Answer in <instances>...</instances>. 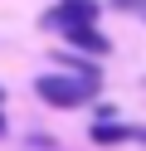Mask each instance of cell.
<instances>
[{
  "label": "cell",
  "mask_w": 146,
  "mask_h": 151,
  "mask_svg": "<svg viewBox=\"0 0 146 151\" xmlns=\"http://www.w3.org/2000/svg\"><path fill=\"white\" fill-rule=\"evenodd\" d=\"M0 137H5V117H0Z\"/></svg>",
  "instance_id": "8992f818"
},
{
  "label": "cell",
  "mask_w": 146,
  "mask_h": 151,
  "mask_svg": "<svg viewBox=\"0 0 146 151\" xmlns=\"http://www.w3.org/2000/svg\"><path fill=\"white\" fill-rule=\"evenodd\" d=\"M97 146H117V141H146V127H122V122H93Z\"/></svg>",
  "instance_id": "3957f363"
},
{
  "label": "cell",
  "mask_w": 146,
  "mask_h": 151,
  "mask_svg": "<svg viewBox=\"0 0 146 151\" xmlns=\"http://www.w3.org/2000/svg\"><path fill=\"white\" fill-rule=\"evenodd\" d=\"M34 93L49 107H83V102L97 98V78H83V73H44L34 83Z\"/></svg>",
  "instance_id": "6da1fadb"
},
{
  "label": "cell",
  "mask_w": 146,
  "mask_h": 151,
  "mask_svg": "<svg viewBox=\"0 0 146 151\" xmlns=\"http://www.w3.org/2000/svg\"><path fill=\"white\" fill-rule=\"evenodd\" d=\"M117 5H122V10H141L146 0H117Z\"/></svg>",
  "instance_id": "5b68a950"
},
{
  "label": "cell",
  "mask_w": 146,
  "mask_h": 151,
  "mask_svg": "<svg viewBox=\"0 0 146 151\" xmlns=\"http://www.w3.org/2000/svg\"><path fill=\"white\" fill-rule=\"evenodd\" d=\"M78 24H97V0H58L44 15V29H78Z\"/></svg>",
  "instance_id": "7a4b0ae2"
},
{
  "label": "cell",
  "mask_w": 146,
  "mask_h": 151,
  "mask_svg": "<svg viewBox=\"0 0 146 151\" xmlns=\"http://www.w3.org/2000/svg\"><path fill=\"white\" fill-rule=\"evenodd\" d=\"M0 102H5V93H0Z\"/></svg>",
  "instance_id": "52a82bcc"
},
{
  "label": "cell",
  "mask_w": 146,
  "mask_h": 151,
  "mask_svg": "<svg viewBox=\"0 0 146 151\" xmlns=\"http://www.w3.org/2000/svg\"><path fill=\"white\" fill-rule=\"evenodd\" d=\"M63 39L73 44V49H83V54H97V59L112 49V44L102 39V29H97V24H78V29H63Z\"/></svg>",
  "instance_id": "277c9868"
}]
</instances>
